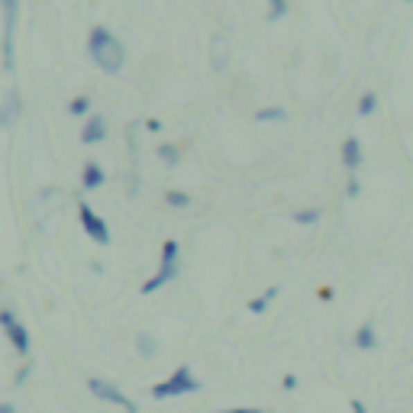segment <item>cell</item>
<instances>
[{"label":"cell","instance_id":"obj_4","mask_svg":"<svg viewBox=\"0 0 413 413\" xmlns=\"http://www.w3.org/2000/svg\"><path fill=\"white\" fill-rule=\"evenodd\" d=\"M87 387H91V394L100 397V401H110V404L123 407V410L136 413V404H132V401H130L126 394H120V391H116V387H113L110 381H103V378H91V381H87Z\"/></svg>","mask_w":413,"mask_h":413},{"label":"cell","instance_id":"obj_6","mask_svg":"<svg viewBox=\"0 0 413 413\" xmlns=\"http://www.w3.org/2000/svg\"><path fill=\"white\" fill-rule=\"evenodd\" d=\"M3 17H7V26H3V68L13 71V26H17V0H3Z\"/></svg>","mask_w":413,"mask_h":413},{"label":"cell","instance_id":"obj_17","mask_svg":"<svg viewBox=\"0 0 413 413\" xmlns=\"http://www.w3.org/2000/svg\"><path fill=\"white\" fill-rule=\"evenodd\" d=\"M284 116H288V113H284L281 107H268V110H258V113H255V120H258V123H272V120H284Z\"/></svg>","mask_w":413,"mask_h":413},{"label":"cell","instance_id":"obj_8","mask_svg":"<svg viewBox=\"0 0 413 413\" xmlns=\"http://www.w3.org/2000/svg\"><path fill=\"white\" fill-rule=\"evenodd\" d=\"M342 165H346V168H352V171L362 165V146H358L355 136H349V139L342 142Z\"/></svg>","mask_w":413,"mask_h":413},{"label":"cell","instance_id":"obj_23","mask_svg":"<svg viewBox=\"0 0 413 413\" xmlns=\"http://www.w3.org/2000/svg\"><path fill=\"white\" fill-rule=\"evenodd\" d=\"M358 191H362V184H358V181H349V188H346L349 197H358Z\"/></svg>","mask_w":413,"mask_h":413},{"label":"cell","instance_id":"obj_16","mask_svg":"<svg viewBox=\"0 0 413 413\" xmlns=\"http://www.w3.org/2000/svg\"><path fill=\"white\" fill-rule=\"evenodd\" d=\"M159 159H165L168 165H178V161H181V149H178V146H168V142H165V146H159Z\"/></svg>","mask_w":413,"mask_h":413},{"label":"cell","instance_id":"obj_9","mask_svg":"<svg viewBox=\"0 0 413 413\" xmlns=\"http://www.w3.org/2000/svg\"><path fill=\"white\" fill-rule=\"evenodd\" d=\"M19 110H23V103H19V91H10L7 103L0 107V126H10V123L19 116Z\"/></svg>","mask_w":413,"mask_h":413},{"label":"cell","instance_id":"obj_21","mask_svg":"<svg viewBox=\"0 0 413 413\" xmlns=\"http://www.w3.org/2000/svg\"><path fill=\"white\" fill-rule=\"evenodd\" d=\"M284 13H288V3H284V0H274L272 10H268V19H278V17H284Z\"/></svg>","mask_w":413,"mask_h":413},{"label":"cell","instance_id":"obj_18","mask_svg":"<svg viewBox=\"0 0 413 413\" xmlns=\"http://www.w3.org/2000/svg\"><path fill=\"white\" fill-rule=\"evenodd\" d=\"M139 352H142V355H155V352H159V342L142 333V336H139Z\"/></svg>","mask_w":413,"mask_h":413},{"label":"cell","instance_id":"obj_11","mask_svg":"<svg viewBox=\"0 0 413 413\" xmlns=\"http://www.w3.org/2000/svg\"><path fill=\"white\" fill-rule=\"evenodd\" d=\"M355 346H358V349H375V346H378V333H375V323H371V319L358 326V333H355Z\"/></svg>","mask_w":413,"mask_h":413},{"label":"cell","instance_id":"obj_13","mask_svg":"<svg viewBox=\"0 0 413 413\" xmlns=\"http://www.w3.org/2000/svg\"><path fill=\"white\" fill-rule=\"evenodd\" d=\"M274 297H278V288H268L262 297H252V301H249V310H252V313H265V307H268Z\"/></svg>","mask_w":413,"mask_h":413},{"label":"cell","instance_id":"obj_26","mask_svg":"<svg viewBox=\"0 0 413 413\" xmlns=\"http://www.w3.org/2000/svg\"><path fill=\"white\" fill-rule=\"evenodd\" d=\"M284 387H288V391H291V387H297V378L288 375V378H284Z\"/></svg>","mask_w":413,"mask_h":413},{"label":"cell","instance_id":"obj_19","mask_svg":"<svg viewBox=\"0 0 413 413\" xmlns=\"http://www.w3.org/2000/svg\"><path fill=\"white\" fill-rule=\"evenodd\" d=\"M68 110L75 113V116H81V113H87V97H75V100L68 103Z\"/></svg>","mask_w":413,"mask_h":413},{"label":"cell","instance_id":"obj_20","mask_svg":"<svg viewBox=\"0 0 413 413\" xmlns=\"http://www.w3.org/2000/svg\"><path fill=\"white\" fill-rule=\"evenodd\" d=\"M188 194H184V191H171V194H168V204L171 206H188Z\"/></svg>","mask_w":413,"mask_h":413},{"label":"cell","instance_id":"obj_15","mask_svg":"<svg viewBox=\"0 0 413 413\" xmlns=\"http://www.w3.org/2000/svg\"><path fill=\"white\" fill-rule=\"evenodd\" d=\"M375 107H378V94H375V91H365L362 100H358V113H362V116H371Z\"/></svg>","mask_w":413,"mask_h":413},{"label":"cell","instance_id":"obj_27","mask_svg":"<svg viewBox=\"0 0 413 413\" xmlns=\"http://www.w3.org/2000/svg\"><path fill=\"white\" fill-rule=\"evenodd\" d=\"M0 413H17V410H13V404H3V401H0Z\"/></svg>","mask_w":413,"mask_h":413},{"label":"cell","instance_id":"obj_1","mask_svg":"<svg viewBox=\"0 0 413 413\" xmlns=\"http://www.w3.org/2000/svg\"><path fill=\"white\" fill-rule=\"evenodd\" d=\"M87 49H91V58H94L103 71H110V75L123 71V58H126V55H123L120 39L113 36L110 29L97 26L94 33H91V39H87Z\"/></svg>","mask_w":413,"mask_h":413},{"label":"cell","instance_id":"obj_24","mask_svg":"<svg viewBox=\"0 0 413 413\" xmlns=\"http://www.w3.org/2000/svg\"><path fill=\"white\" fill-rule=\"evenodd\" d=\"M349 407H352V413H368V410H365V404H362V401H355V397L349 401Z\"/></svg>","mask_w":413,"mask_h":413},{"label":"cell","instance_id":"obj_7","mask_svg":"<svg viewBox=\"0 0 413 413\" xmlns=\"http://www.w3.org/2000/svg\"><path fill=\"white\" fill-rule=\"evenodd\" d=\"M103 132H107V123H103L100 113H94V116L85 123V130H81V139H85L87 146H94V142L103 139Z\"/></svg>","mask_w":413,"mask_h":413},{"label":"cell","instance_id":"obj_5","mask_svg":"<svg viewBox=\"0 0 413 413\" xmlns=\"http://www.w3.org/2000/svg\"><path fill=\"white\" fill-rule=\"evenodd\" d=\"M78 220H81V226L87 229V236H91L94 243H103V245L110 243V229H107V223H103L100 216H97L87 204H78Z\"/></svg>","mask_w":413,"mask_h":413},{"label":"cell","instance_id":"obj_12","mask_svg":"<svg viewBox=\"0 0 413 413\" xmlns=\"http://www.w3.org/2000/svg\"><path fill=\"white\" fill-rule=\"evenodd\" d=\"M7 336H10V342L17 346V352H29V333L19 323H13V326H7Z\"/></svg>","mask_w":413,"mask_h":413},{"label":"cell","instance_id":"obj_10","mask_svg":"<svg viewBox=\"0 0 413 413\" xmlns=\"http://www.w3.org/2000/svg\"><path fill=\"white\" fill-rule=\"evenodd\" d=\"M103 184V168L97 161H87L85 165V178H81V188L85 191H97Z\"/></svg>","mask_w":413,"mask_h":413},{"label":"cell","instance_id":"obj_25","mask_svg":"<svg viewBox=\"0 0 413 413\" xmlns=\"http://www.w3.org/2000/svg\"><path fill=\"white\" fill-rule=\"evenodd\" d=\"M146 130H152V132H159V130H161V123H159V120H146Z\"/></svg>","mask_w":413,"mask_h":413},{"label":"cell","instance_id":"obj_28","mask_svg":"<svg viewBox=\"0 0 413 413\" xmlns=\"http://www.w3.org/2000/svg\"><path fill=\"white\" fill-rule=\"evenodd\" d=\"M223 413H262V410H223Z\"/></svg>","mask_w":413,"mask_h":413},{"label":"cell","instance_id":"obj_22","mask_svg":"<svg viewBox=\"0 0 413 413\" xmlns=\"http://www.w3.org/2000/svg\"><path fill=\"white\" fill-rule=\"evenodd\" d=\"M13 323H17V319H13V313H10V310H0V326L7 329V326H13Z\"/></svg>","mask_w":413,"mask_h":413},{"label":"cell","instance_id":"obj_3","mask_svg":"<svg viewBox=\"0 0 413 413\" xmlns=\"http://www.w3.org/2000/svg\"><path fill=\"white\" fill-rule=\"evenodd\" d=\"M181 272V262H178V243L175 239H168V243L161 245V272L155 274V278H149V281L142 284V294H155L161 288V284L175 281Z\"/></svg>","mask_w":413,"mask_h":413},{"label":"cell","instance_id":"obj_2","mask_svg":"<svg viewBox=\"0 0 413 413\" xmlns=\"http://www.w3.org/2000/svg\"><path fill=\"white\" fill-rule=\"evenodd\" d=\"M194 391H200V381L194 378V371H191L188 365H181L171 371L168 381H161V385H152L149 394L155 397V401H165V397H181V394H194Z\"/></svg>","mask_w":413,"mask_h":413},{"label":"cell","instance_id":"obj_14","mask_svg":"<svg viewBox=\"0 0 413 413\" xmlns=\"http://www.w3.org/2000/svg\"><path fill=\"white\" fill-rule=\"evenodd\" d=\"M319 216H323V210H317V206H310V210H297V213H294V223H301V226H313V223H319Z\"/></svg>","mask_w":413,"mask_h":413}]
</instances>
